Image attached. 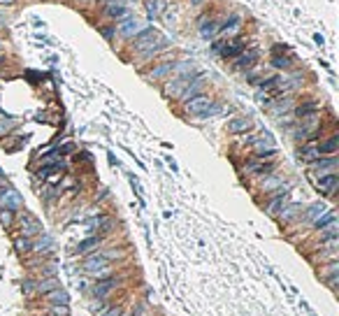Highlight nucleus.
I'll list each match as a JSON object with an SVG mask.
<instances>
[{
    "instance_id": "f257e3e1",
    "label": "nucleus",
    "mask_w": 339,
    "mask_h": 316,
    "mask_svg": "<svg viewBox=\"0 0 339 316\" xmlns=\"http://www.w3.org/2000/svg\"><path fill=\"white\" fill-rule=\"evenodd\" d=\"M163 47H168V37H165L158 28H147L142 33H137V37L133 40V51H140V54H158Z\"/></svg>"
},
{
    "instance_id": "f03ea898",
    "label": "nucleus",
    "mask_w": 339,
    "mask_h": 316,
    "mask_svg": "<svg viewBox=\"0 0 339 316\" xmlns=\"http://www.w3.org/2000/svg\"><path fill=\"white\" fill-rule=\"evenodd\" d=\"M186 112L188 114H195V116H207L211 114L214 109H211V100L207 95H193L186 100Z\"/></svg>"
},
{
    "instance_id": "7ed1b4c3",
    "label": "nucleus",
    "mask_w": 339,
    "mask_h": 316,
    "mask_svg": "<svg viewBox=\"0 0 339 316\" xmlns=\"http://www.w3.org/2000/svg\"><path fill=\"white\" fill-rule=\"evenodd\" d=\"M84 270L86 272H93V275H100L105 277L109 272V258L105 254H95V256H88L86 263H84Z\"/></svg>"
},
{
    "instance_id": "20e7f679",
    "label": "nucleus",
    "mask_w": 339,
    "mask_h": 316,
    "mask_svg": "<svg viewBox=\"0 0 339 316\" xmlns=\"http://www.w3.org/2000/svg\"><path fill=\"white\" fill-rule=\"evenodd\" d=\"M339 186V177L335 172H328V175H321V179H316V189L323 195H333Z\"/></svg>"
},
{
    "instance_id": "39448f33",
    "label": "nucleus",
    "mask_w": 339,
    "mask_h": 316,
    "mask_svg": "<svg viewBox=\"0 0 339 316\" xmlns=\"http://www.w3.org/2000/svg\"><path fill=\"white\" fill-rule=\"evenodd\" d=\"M286 205H288V189H279L277 193L272 195V200L267 202V212H270L272 216H277Z\"/></svg>"
},
{
    "instance_id": "423d86ee",
    "label": "nucleus",
    "mask_w": 339,
    "mask_h": 316,
    "mask_svg": "<svg viewBox=\"0 0 339 316\" xmlns=\"http://www.w3.org/2000/svg\"><path fill=\"white\" fill-rule=\"evenodd\" d=\"M140 21L135 19V16H123L121 23H119V33L123 35V37H133L135 33H140Z\"/></svg>"
},
{
    "instance_id": "0eeeda50",
    "label": "nucleus",
    "mask_w": 339,
    "mask_h": 316,
    "mask_svg": "<svg viewBox=\"0 0 339 316\" xmlns=\"http://www.w3.org/2000/svg\"><path fill=\"white\" fill-rule=\"evenodd\" d=\"M21 235H23V237L42 235V226H40V221H35L33 216H23V223H21Z\"/></svg>"
},
{
    "instance_id": "6e6552de",
    "label": "nucleus",
    "mask_w": 339,
    "mask_h": 316,
    "mask_svg": "<svg viewBox=\"0 0 339 316\" xmlns=\"http://www.w3.org/2000/svg\"><path fill=\"white\" fill-rule=\"evenodd\" d=\"M314 170L319 172V175H328V172H335V168H337V158H316V161H312Z\"/></svg>"
},
{
    "instance_id": "1a4fd4ad",
    "label": "nucleus",
    "mask_w": 339,
    "mask_h": 316,
    "mask_svg": "<svg viewBox=\"0 0 339 316\" xmlns=\"http://www.w3.org/2000/svg\"><path fill=\"white\" fill-rule=\"evenodd\" d=\"M258 61V51L256 49H251V51H242V56L237 58V63H235V67L237 70H249V67H253Z\"/></svg>"
},
{
    "instance_id": "9d476101",
    "label": "nucleus",
    "mask_w": 339,
    "mask_h": 316,
    "mask_svg": "<svg viewBox=\"0 0 339 316\" xmlns=\"http://www.w3.org/2000/svg\"><path fill=\"white\" fill-rule=\"evenodd\" d=\"M188 79H190V74H181L179 79L170 81L168 86H165V93H168V95H181V91H183V88H186V84H188Z\"/></svg>"
},
{
    "instance_id": "9b49d317",
    "label": "nucleus",
    "mask_w": 339,
    "mask_h": 316,
    "mask_svg": "<svg viewBox=\"0 0 339 316\" xmlns=\"http://www.w3.org/2000/svg\"><path fill=\"white\" fill-rule=\"evenodd\" d=\"M174 70V61H163V63H158L154 70L149 72V79H163V77H168L170 72Z\"/></svg>"
},
{
    "instance_id": "f8f14e48",
    "label": "nucleus",
    "mask_w": 339,
    "mask_h": 316,
    "mask_svg": "<svg viewBox=\"0 0 339 316\" xmlns=\"http://www.w3.org/2000/svg\"><path fill=\"white\" fill-rule=\"evenodd\" d=\"M114 286H116V279H114V277H109V279H102V282H98V284H95V289H93L95 298H105L109 291L114 289Z\"/></svg>"
},
{
    "instance_id": "ddd939ff",
    "label": "nucleus",
    "mask_w": 339,
    "mask_h": 316,
    "mask_svg": "<svg viewBox=\"0 0 339 316\" xmlns=\"http://www.w3.org/2000/svg\"><path fill=\"white\" fill-rule=\"evenodd\" d=\"M295 114H298L300 119H312V116L319 114V105H316V102H305V105H300V107L295 109Z\"/></svg>"
},
{
    "instance_id": "4468645a",
    "label": "nucleus",
    "mask_w": 339,
    "mask_h": 316,
    "mask_svg": "<svg viewBox=\"0 0 339 316\" xmlns=\"http://www.w3.org/2000/svg\"><path fill=\"white\" fill-rule=\"evenodd\" d=\"M300 212H302V205H300V202H295V205H288V207H284L277 216L281 219V221H293V219H295Z\"/></svg>"
},
{
    "instance_id": "2eb2a0df",
    "label": "nucleus",
    "mask_w": 339,
    "mask_h": 316,
    "mask_svg": "<svg viewBox=\"0 0 339 316\" xmlns=\"http://www.w3.org/2000/svg\"><path fill=\"white\" fill-rule=\"evenodd\" d=\"M323 212H326V205H323V202H316V205H312V207L307 209V214H305V223H314L321 214H323Z\"/></svg>"
},
{
    "instance_id": "dca6fc26",
    "label": "nucleus",
    "mask_w": 339,
    "mask_h": 316,
    "mask_svg": "<svg viewBox=\"0 0 339 316\" xmlns=\"http://www.w3.org/2000/svg\"><path fill=\"white\" fill-rule=\"evenodd\" d=\"M228 130L230 133H246V130H251V121L249 119H232L228 123Z\"/></svg>"
},
{
    "instance_id": "f3484780",
    "label": "nucleus",
    "mask_w": 339,
    "mask_h": 316,
    "mask_svg": "<svg viewBox=\"0 0 339 316\" xmlns=\"http://www.w3.org/2000/svg\"><path fill=\"white\" fill-rule=\"evenodd\" d=\"M337 147H339V137L337 135H333V137H328L321 147H316V151H319V154H335Z\"/></svg>"
},
{
    "instance_id": "a211bd4d",
    "label": "nucleus",
    "mask_w": 339,
    "mask_h": 316,
    "mask_svg": "<svg viewBox=\"0 0 339 316\" xmlns=\"http://www.w3.org/2000/svg\"><path fill=\"white\" fill-rule=\"evenodd\" d=\"M47 296L49 303H56V305H68V293L63 289H54V291H49V293H44Z\"/></svg>"
},
{
    "instance_id": "6ab92c4d",
    "label": "nucleus",
    "mask_w": 339,
    "mask_h": 316,
    "mask_svg": "<svg viewBox=\"0 0 339 316\" xmlns=\"http://www.w3.org/2000/svg\"><path fill=\"white\" fill-rule=\"evenodd\" d=\"M0 200H2V205H5L7 209H14L21 205V198L14 191H7V193H0Z\"/></svg>"
},
{
    "instance_id": "aec40b11",
    "label": "nucleus",
    "mask_w": 339,
    "mask_h": 316,
    "mask_svg": "<svg viewBox=\"0 0 339 316\" xmlns=\"http://www.w3.org/2000/svg\"><path fill=\"white\" fill-rule=\"evenodd\" d=\"M218 21H214V19H209V21H204L202 26H200V35L202 37H214V35L218 33Z\"/></svg>"
},
{
    "instance_id": "412c9836",
    "label": "nucleus",
    "mask_w": 339,
    "mask_h": 316,
    "mask_svg": "<svg viewBox=\"0 0 339 316\" xmlns=\"http://www.w3.org/2000/svg\"><path fill=\"white\" fill-rule=\"evenodd\" d=\"M165 9V0H149L147 2V12H149V16L154 19V16H161Z\"/></svg>"
},
{
    "instance_id": "4be33fe9",
    "label": "nucleus",
    "mask_w": 339,
    "mask_h": 316,
    "mask_svg": "<svg viewBox=\"0 0 339 316\" xmlns=\"http://www.w3.org/2000/svg\"><path fill=\"white\" fill-rule=\"evenodd\" d=\"M333 221H337V216H335V212H328V209H326V212H323V214H321L319 219L314 221V226H316V228L321 230V228H326V226H330Z\"/></svg>"
},
{
    "instance_id": "5701e85b",
    "label": "nucleus",
    "mask_w": 339,
    "mask_h": 316,
    "mask_svg": "<svg viewBox=\"0 0 339 316\" xmlns=\"http://www.w3.org/2000/svg\"><path fill=\"white\" fill-rule=\"evenodd\" d=\"M107 14L112 16V19H123L128 12H126V7L123 5H114V2H112V5L107 7Z\"/></svg>"
},
{
    "instance_id": "b1692460",
    "label": "nucleus",
    "mask_w": 339,
    "mask_h": 316,
    "mask_svg": "<svg viewBox=\"0 0 339 316\" xmlns=\"http://www.w3.org/2000/svg\"><path fill=\"white\" fill-rule=\"evenodd\" d=\"M239 28V19L237 16H230V23H225V26L218 28V33H223V35H232L235 30Z\"/></svg>"
},
{
    "instance_id": "393cba45",
    "label": "nucleus",
    "mask_w": 339,
    "mask_h": 316,
    "mask_svg": "<svg viewBox=\"0 0 339 316\" xmlns=\"http://www.w3.org/2000/svg\"><path fill=\"white\" fill-rule=\"evenodd\" d=\"M35 286H37L40 293H49V291L58 289V282H56V279H47V282H40V284H35Z\"/></svg>"
},
{
    "instance_id": "a878e982",
    "label": "nucleus",
    "mask_w": 339,
    "mask_h": 316,
    "mask_svg": "<svg viewBox=\"0 0 339 316\" xmlns=\"http://www.w3.org/2000/svg\"><path fill=\"white\" fill-rule=\"evenodd\" d=\"M279 84H281V79H279V77H270V79L260 81V88H263V91H274Z\"/></svg>"
},
{
    "instance_id": "bb28decb",
    "label": "nucleus",
    "mask_w": 339,
    "mask_h": 316,
    "mask_svg": "<svg viewBox=\"0 0 339 316\" xmlns=\"http://www.w3.org/2000/svg\"><path fill=\"white\" fill-rule=\"evenodd\" d=\"M272 65L279 67V70H286V67L291 65V58H288V56H274V58H272Z\"/></svg>"
},
{
    "instance_id": "cd10ccee",
    "label": "nucleus",
    "mask_w": 339,
    "mask_h": 316,
    "mask_svg": "<svg viewBox=\"0 0 339 316\" xmlns=\"http://www.w3.org/2000/svg\"><path fill=\"white\" fill-rule=\"evenodd\" d=\"M281 182H284V179H279V177H270V179H265L263 182V189L265 191H274V189L281 186Z\"/></svg>"
},
{
    "instance_id": "c85d7f7f",
    "label": "nucleus",
    "mask_w": 339,
    "mask_h": 316,
    "mask_svg": "<svg viewBox=\"0 0 339 316\" xmlns=\"http://www.w3.org/2000/svg\"><path fill=\"white\" fill-rule=\"evenodd\" d=\"M16 249H19V251H30V249H33V242H30V237H23V235H21L19 240H16Z\"/></svg>"
},
{
    "instance_id": "c756f323",
    "label": "nucleus",
    "mask_w": 339,
    "mask_h": 316,
    "mask_svg": "<svg viewBox=\"0 0 339 316\" xmlns=\"http://www.w3.org/2000/svg\"><path fill=\"white\" fill-rule=\"evenodd\" d=\"M100 242V237H91V240H86V242L79 244V251H88V249H93L95 244Z\"/></svg>"
},
{
    "instance_id": "7c9ffc66",
    "label": "nucleus",
    "mask_w": 339,
    "mask_h": 316,
    "mask_svg": "<svg viewBox=\"0 0 339 316\" xmlns=\"http://www.w3.org/2000/svg\"><path fill=\"white\" fill-rule=\"evenodd\" d=\"M0 221L5 223V226H9L12 223V209H0Z\"/></svg>"
},
{
    "instance_id": "2f4dec72",
    "label": "nucleus",
    "mask_w": 339,
    "mask_h": 316,
    "mask_svg": "<svg viewBox=\"0 0 339 316\" xmlns=\"http://www.w3.org/2000/svg\"><path fill=\"white\" fill-rule=\"evenodd\" d=\"M51 314L54 316H68V307H65V305H56L54 310H51Z\"/></svg>"
},
{
    "instance_id": "473e14b6",
    "label": "nucleus",
    "mask_w": 339,
    "mask_h": 316,
    "mask_svg": "<svg viewBox=\"0 0 339 316\" xmlns=\"http://www.w3.org/2000/svg\"><path fill=\"white\" fill-rule=\"evenodd\" d=\"M100 316H121V310L119 307H112V310H107V312H102Z\"/></svg>"
},
{
    "instance_id": "72a5a7b5",
    "label": "nucleus",
    "mask_w": 339,
    "mask_h": 316,
    "mask_svg": "<svg viewBox=\"0 0 339 316\" xmlns=\"http://www.w3.org/2000/svg\"><path fill=\"white\" fill-rule=\"evenodd\" d=\"M112 33H114V30H112V28H105V30H102V35H105V37H107V40H112Z\"/></svg>"
},
{
    "instance_id": "f704fd0d",
    "label": "nucleus",
    "mask_w": 339,
    "mask_h": 316,
    "mask_svg": "<svg viewBox=\"0 0 339 316\" xmlns=\"http://www.w3.org/2000/svg\"><path fill=\"white\" fill-rule=\"evenodd\" d=\"M14 0H0V5H12Z\"/></svg>"
}]
</instances>
